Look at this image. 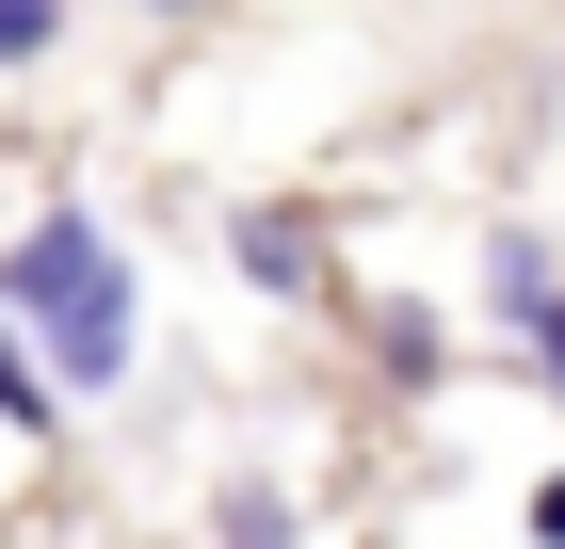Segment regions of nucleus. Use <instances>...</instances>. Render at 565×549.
Returning a JSON list of instances; mask_svg holds the SVG:
<instances>
[{
  "mask_svg": "<svg viewBox=\"0 0 565 549\" xmlns=\"http://www.w3.org/2000/svg\"><path fill=\"white\" fill-rule=\"evenodd\" d=\"M0 324L49 356L65 404H114V388L146 372V292H130V258H114L97 211H33L0 243Z\"/></svg>",
  "mask_w": 565,
  "mask_h": 549,
  "instance_id": "obj_1",
  "label": "nucleus"
},
{
  "mask_svg": "<svg viewBox=\"0 0 565 549\" xmlns=\"http://www.w3.org/2000/svg\"><path fill=\"white\" fill-rule=\"evenodd\" d=\"M226 258H243V292H307V275H323V243H307L291 211H243V226H226Z\"/></svg>",
  "mask_w": 565,
  "mask_h": 549,
  "instance_id": "obj_2",
  "label": "nucleus"
},
{
  "mask_svg": "<svg viewBox=\"0 0 565 549\" xmlns=\"http://www.w3.org/2000/svg\"><path fill=\"white\" fill-rule=\"evenodd\" d=\"M307 517H291V485L275 468H226V502H211V549H291Z\"/></svg>",
  "mask_w": 565,
  "mask_h": 549,
  "instance_id": "obj_3",
  "label": "nucleus"
},
{
  "mask_svg": "<svg viewBox=\"0 0 565 549\" xmlns=\"http://www.w3.org/2000/svg\"><path fill=\"white\" fill-rule=\"evenodd\" d=\"M550 243H533V226H501V243H484V307H501V324H550Z\"/></svg>",
  "mask_w": 565,
  "mask_h": 549,
  "instance_id": "obj_4",
  "label": "nucleus"
},
{
  "mask_svg": "<svg viewBox=\"0 0 565 549\" xmlns=\"http://www.w3.org/2000/svg\"><path fill=\"white\" fill-rule=\"evenodd\" d=\"M0 421H17V436H49V421H65V388H49V356H33L17 324H0Z\"/></svg>",
  "mask_w": 565,
  "mask_h": 549,
  "instance_id": "obj_5",
  "label": "nucleus"
},
{
  "mask_svg": "<svg viewBox=\"0 0 565 549\" xmlns=\"http://www.w3.org/2000/svg\"><path fill=\"white\" fill-rule=\"evenodd\" d=\"M372 356H388V388H436V372H452V339H436L420 307H372Z\"/></svg>",
  "mask_w": 565,
  "mask_h": 549,
  "instance_id": "obj_6",
  "label": "nucleus"
},
{
  "mask_svg": "<svg viewBox=\"0 0 565 549\" xmlns=\"http://www.w3.org/2000/svg\"><path fill=\"white\" fill-rule=\"evenodd\" d=\"M65 49V0H0V65H49Z\"/></svg>",
  "mask_w": 565,
  "mask_h": 549,
  "instance_id": "obj_7",
  "label": "nucleus"
},
{
  "mask_svg": "<svg viewBox=\"0 0 565 549\" xmlns=\"http://www.w3.org/2000/svg\"><path fill=\"white\" fill-rule=\"evenodd\" d=\"M533 549H565V468H550V485H533Z\"/></svg>",
  "mask_w": 565,
  "mask_h": 549,
  "instance_id": "obj_8",
  "label": "nucleus"
},
{
  "mask_svg": "<svg viewBox=\"0 0 565 549\" xmlns=\"http://www.w3.org/2000/svg\"><path fill=\"white\" fill-rule=\"evenodd\" d=\"M533 372H550V388H565V292H550V324H533Z\"/></svg>",
  "mask_w": 565,
  "mask_h": 549,
  "instance_id": "obj_9",
  "label": "nucleus"
},
{
  "mask_svg": "<svg viewBox=\"0 0 565 549\" xmlns=\"http://www.w3.org/2000/svg\"><path fill=\"white\" fill-rule=\"evenodd\" d=\"M146 17H211V0H146Z\"/></svg>",
  "mask_w": 565,
  "mask_h": 549,
  "instance_id": "obj_10",
  "label": "nucleus"
}]
</instances>
